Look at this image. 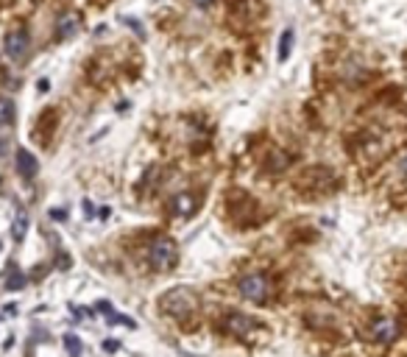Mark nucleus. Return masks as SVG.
Segmentation results:
<instances>
[{
  "instance_id": "2",
  "label": "nucleus",
  "mask_w": 407,
  "mask_h": 357,
  "mask_svg": "<svg viewBox=\"0 0 407 357\" xmlns=\"http://www.w3.org/2000/svg\"><path fill=\"white\" fill-rule=\"evenodd\" d=\"M238 290H240V296L243 299H249V301H254V304H265L268 299H271V293H274V285H271V279L265 276V274H246L243 279H240V285H238Z\"/></svg>"
},
{
  "instance_id": "18",
  "label": "nucleus",
  "mask_w": 407,
  "mask_h": 357,
  "mask_svg": "<svg viewBox=\"0 0 407 357\" xmlns=\"http://www.w3.org/2000/svg\"><path fill=\"white\" fill-rule=\"evenodd\" d=\"M120 349V343L117 340H103V351H109V354H115Z\"/></svg>"
},
{
  "instance_id": "11",
  "label": "nucleus",
  "mask_w": 407,
  "mask_h": 357,
  "mask_svg": "<svg viewBox=\"0 0 407 357\" xmlns=\"http://www.w3.org/2000/svg\"><path fill=\"white\" fill-rule=\"evenodd\" d=\"M26 232H28V215H26V213H17L15 226H12V238H15L17 243H23V240H26Z\"/></svg>"
},
{
  "instance_id": "5",
  "label": "nucleus",
  "mask_w": 407,
  "mask_h": 357,
  "mask_svg": "<svg viewBox=\"0 0 407 357\" xmlns=\"http://www.w3.org/2000/svg\"><path fill=\"white\" fill-rule=\"evenodd\" d=\"M368 335H371V340H376V343H393L396 340V335H399V326H396V321L393 318H388V315H379L374 324H371V329H368Z\"/></svg>"
},
{
  "instance_id": "14",
  "label": "nucleus",
  "mask_w": 407,
  "mask_h": 357,
  "mask_svg": "<svg viewBox=\"0 0 407 357\" xmlns=\"http://www.w3.org/2000/svg\"><path fill=\"white\" fill-rule=\"evenodd\" d=\"M106 321H109V324H123V326H137L131 318H126V315H120V313H115V310L106 313Z\"/></svg>"
},
{
  "instance_id": "4",
  "label": "nucleus",
  "mask_w": 407,
  "mask_h": 357,
  "mask_svg": "<svg viewBox=\"0 0 407 357\" xmlns=\"http://www.w3.org/2000/svg\"><path fill=\"white\" fill-rule=\"evenodd\" d=\"M28 31L26 28H15V31H9L6 34V42H3V51H6V56L9 59H15V62H23L26 59V53H28Z\"/></svg>"
},
{
  "instance_id": "23",
  "label": "nucleus",
  "mask_w": 407,
  "mask_h": 357,
  "mask_svg": "<svg viewBox=\"0 0 407 357\" xmlns=\"http://www.w3.org/2000/svg\"><path fill=\"white\" fill-rule=\"evenodd\" d=\"M0 249H3V243H0Z\"/></svg>"
},
{
  "instance_id": "19",
  "label": "nucleus",
  "mask_w": 407,
  "mask_h": 357,
  "mask_svg": "<svg viewBox=\"0 0 407 357\" xmlns=\"http://www.w3.org/2000/svg\"><path fill=\"white\" fill-rule=\"evenodd\" d=\"M6 151H9V140H6V137H0V159L6 156Z\"/></svg>"
},
{
  "instance_id": "20",
  "label": "nucleus",
  "mask_w": 407,
  "mask_h": 357,
  "mask_svg": "<svg viewBox=\"0 0 407 357\" xmlns=\"http://www.w3.org/2000/svg\"><path fill=\"white\" fill-rule=\"evenodd\" d=\"M37 87H40V92H48V90H51V81H48V78H40Z\"/></svg>"
},
{
  "instance_id": "17",
  "label": "nucleus",
  "mask_w": 407,
  "mask_h": 357,
  "mask_svg": "<svg viewBox=\"0 0 407 357\" xmlns=\"http://www.w3.org/2000/svg\"><path fill=\"white\" fill-rule=\"evenodd\" d=\"M190 3L198 9H210V6H215V0H190Z\"/></svg>"
},
{
  "instance_id": "9",
  "label": "nucleus",
  "mask_w": 407,
  "mask_h": 357,
  "mask_svg": "<svg viewBox=\"0 0 407 357\" xmlns=\"http://www.w3.org/2000/svg\"><path fill=\"white\" fill-rule=\"evenodd\" d=\"M195 207H198V201H195V196H190V193H181V196L173 199V213L181 215V218H190V215L195 213Z\"/></svg>"
},
{
  "instance_id": "22",
  "label": "nucleus",
  "mask_w": 407,
  "mask_h": 357,
  "mask_svg": "<svg viewBox=\"0 0 407 357\" xmlns=\"http://www.w3.org/2000/svg\"><path fill=\"white\" fill-rule=\"evenodd\" d=\"M399 165H401V170H404V173H407V151H404V153H401V159H399Z\"/></svg>"
},
{
  "instance_id": "16",
  "label": "nucleus",
  "mask_w": 407,
  "mask_h": 357,
  "mask_svg": "<svg viewBox=\"0 0 407 357\" xmlns=\"http://www.w3.org/2000/svg\"><path fill=\"white\" fill-rule=\"evenodd\" d=\"M123 23H126V26H128V28H134V31H137V34H140V37H145V31H142V26H140V20H128V17H126V20H123Z\"/></svg>"
},
{
  "instance_id": "12",
  "label": "nucleus",
  "mask_w": 407,
  "mask_h": 357,
  "mask_svg": "<svg viewBox=\"0 0 407 357\" xmlns=\"http://www.w3.org/2000/svg\"><path fill=\"white\" fill-rule=\"evenodd\" d=\"M26 285V276L20 274L17 265H9V274H6V290H20Z\"/></svg>"
},
{
  "instance_id": "7",
  "label": "nucleus",
  "mask_w": 407,
  "mask_h": 357,
  "mask_svg": "<svg viewBox=\"0 0 407 357\" xmlns=\"http://www.w3.org/2000/svg\"><path fill=\"white\" fill-rule=\"evenodd\" d=\"M17 173L26 178V182H31V178L40 173V162H37V156H34L31 151H26V148L17 151Z\"/></svg>"
},
{
  "instance_id": "6",
  "label": "nucleus",
  "mask_w": 407,
  "mask_h": 357,
  "mask_svg": "<svg viewBox=\"0 0 407 357\" xmlns=\"http://www.w3.org/2000/svg\"><path fill=\"white\" fill-rule=\"evenodd\" d=\"M226 329L232 332V335H251L254 329H260V321L257 318H251V315H246V313H232V315H226Z\"/></svg>"
},
{
  "instance_id": "1",
  "label": "nucleus",
  "mask_w": 407,
  "mask_h": 357,
  "mask_svg": "<svg viewBox=\"0 0 407 357\" xmlns=\"http://www.w3.org/2000/svg\"><path fill=\"white\" fill-rule=\"evenodd\" d=\"M176 260H178V249L170 238H156L148 246V263L153 271H173Z\"/></svg>"
},
{
  "instance_id": "8",
  "label": "nucleus",
  "mask_w": 407,
  "mask_h": 357,
  "mask_svg": "<svg viewBox=\"0 0 407 357\" xmlns=\"http://www.w3.org/2000/svg\"><path fill=\"white\" fill-rule=\"evenodd\" d=\"M76 31H78V17H76V15H62V17L56 20V40H59V42L76 37Z\"/></svg>"
},
{
  "instance_id": "13",
  "label": "nucleus",
  "mask_w": 407,
  "mask_h": 357,
  "mask_svg": "<svg viewBox=\"0 0 407 357\" xmlns=\"http://www.w3.org/2000/svg\"><path fill=\"white\" fill-rule=\"evenodd\" d=\"M290 48H293V28H285L282 31V40H279V62H288Z\"/></svg>"
},
{
  "instance_id": "10",
  "label": "nucleus",
  "mask_w": 407,
  "mask_h": 357,
  "mask_svg": "<svg viewBox=\"0 0 407 357\" xmlns=\"http://www.w3.org/2000/svg\"><path fill=\"white\" fill-rule=\"evenodd\" d=\"M17 112V106H15V101H9V98H0V126H12L15 123V115Z\"/></svg>"
},
{
  "instance_id": "21",
  "label": "nucleus",
  "mask_w": 407,
  "mask_h": 357,
  "mask_svg": "<svg viewBox=\"0 0 407 357\" xmlns=\"http://www.w3.org/2000/svg\"><path fill=\"white\" fill-rule=\"evenodd\" d=\"M51 218H56V221H62V218H65V213H62V210H51Z\"/></svg>"
},
{
  "instance_id": "15",
  "label": "nucleus",
  "mask_w": 407,
  "mask_h": 357,
  "mask_svg": "<svg viewBox=\"0 0 407 357\" xmlns=\"http://www.w3.org/2000/svg\"><path fill=\"white\" fill-rule=\"evenodd\" d=\"M65 346H67L70 357H78V354H81V340H78L76 335H67V338H65Z\"/></svg>"
},
{
  "instance_id": "3",
  "label": "nucleus",
  "mask_w": 407,
  "mask_h": 357,
  "mask_svg": "<svg viewBox=\"0 0 407 357\" xmlns=\"http://www.w3.org/2000/svg\"><path fill=\"white\" fill-rule=\"evenodd\" d=\"M195 304H198V299H195L187 288H173V290H167V293L159 299V310L167 313V315H176V318L192 313Z\"/></svg>"
}]
</instances>
